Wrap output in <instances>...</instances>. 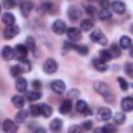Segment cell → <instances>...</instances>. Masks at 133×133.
Segmentation results:
<instances>
[{
	"mask_svg": "<svg viewBox=\"0 0 133 133\" xmlns=\"http://www.w3.org/2000/svg\"><path fill=\"white\" fill-rule=\"evenodd\" d=\"M28 48L27 46L23 45V44H18L16 46V52L19 54V58H23V57H26L27 54H28Z\"/></svg>",
	"mask_w": 133,
	"mask_h": 133,
	"instance_id": "obj_26",
	"label": "cell"
},
{
	"mask_svg": "<svg viewBox=\"0 0 133 133\" xmlns=\"http://www.w3.org/2000/svg\"><path fill=\"white\" fill-rule=\"evenodd\" d=\"M69 96L71 97V98H78V96H79V90L78 89H71L70 91H69Z\"/></svg>",
	"mask_w": 133,
	"mask_h": 133,
	"instance_id": "obj_46",
	"label": "cell"
},
{
	"mask_svg": "<svg viewBox=\"0 0 133 133\" xmlns=\"http://www.w3.org/2000/svg\"><path fill=\"white\" fill-rule=\"evenodd\" d=\"M26 46L32 52L35 50V42H34V38L32 36H27V38H26Z\"/></svg>",
	"mask_w": 133,
	"mask_h": 133,
	"instance_id": "obj_38",
	"label": "cell"
},
{
	"mask_svg": "<svg viewBox=\"0 0 133 133\" xmlns=\"http://www.w3.org/2000/svg\"><path fill=\"white\" fill-rule=\"evenodd\" d=\"M80 27L83 31H89L94 27V22L90 19H84L80 23Z\"/></svg>",
	"mask_w": 133,
	"mask_h": 133,
	"instance_id": "obj_31",
	"label": "cell"
},
{
	"mask_svg": "<svg viewBox=\"0 0 133 133\" xmlns=\"http://www.w3.org/2000/svg\"><path fill=\"white\" fill-rule=\"evenodd\" d=\"M89 37H90V39H91L94 43H96V44H99V45H102V46H106V45L108 44L107 37L105 36V34H104V33L102 32V30H100V29L94 30V31L90 33Z\"/></svg>",
	"mask_w": 133,
	"mask_h": 133,
	"instance_id": "obj_2",
	"label": "cell"
},
{
	"mask_svg": "<svg viewBox=\"0 0 133 133\" xmlns=\"http://www.w3.org/2000/svg\"><path fill=\"white\" fill-rule=\"evenodd\" d=\"M109 50H110V52L112 54V57H118L121 55V48L116 44H112L109 47Z\"/></svg>",
	"mask_w": 133,
	"mask_h": 133,
	"instance_id": "obj_34",
	"label": "cell"
},
{
	"mask_svg": "<svg viewBox=\"0 0 133 133\" xmlns=\"http://www.w3.org/2000/svg\"><path fill=\"white\" fill-rule=\"evenodd\" d=\"M9 72H10V75H11L12 77H18L21 73H23V72H22V70H21V68L19 66V64L11 65V68H10Z\"/></svg>",
	"mask_w": 133,
	"mask_h": 133,
	"instance_id": "obj_37",
	"label": "cell"
},
{
	"mask_svg": "<svg viewBox=\"0 0 133 133\" xmlns=\"http://www.w3.org/2000/svg\"><path fill=\"white\" fill-rule=\"evenodd\" d=\"M115 131H116V127L112 124H106L102 128V132H105V133H110V132H115Z\"/></svg>",
	"mask_w": 133,
	"mask_h": 133,
	"instance_id": "obj_41",
	"label": "cell"
},
{
	"mask_svg": "<svg viewBox=\"0 0 133 133\" xmlns=\"http://www.w3.org/2000/svg\"><path fill=\"white\" fill-rule=\"evenodd\" d=\"M99 56H100L99 58L102 59L105 62H108V61H110L112 59V54H111L109 49H102L99 52Z\"/></svg>",
	"mask_w": 133,
	"mask_h": 133,
	"instance_id": "obj_27",
	"label": "cell"
},
{
	"mask_svg": "<svg viewBox=\"0 0 133 133\" xmlns=\"http://www.w3.org/2000/svg\"><path fill=\"white\" fill-rule=\"evenodd\" d=\"M121 106H122V109L125 112H131V111H133V97H130V96L129 97H125L122 100Z\"/></svg>",
	"mask_w": 133,
	"mask_h": 133,
	"instance_id": "obj_14",
	"label": "cell"
},
{
	"mask_svg": "<svg viewBox=\"0 0 133 133\" xmlns=\"http://www.w3.org/2000/svg\"><path fill=\"white\" fill-rule=\"evenodd\" d=\"M124 70L130 78H133V62H127L124 66Z\"/></svg>",
	"mask_w": 133,
	"mask_h": 133,
	"instance_id": "obj_39",
	"label": "cell"
},
{
	"mask_svg": "<svg viewBox=\"0 0 133 133\" xmlns=\"http://www.w3.org/2000/svg\"><path fill=\"white\" fill-rule=\"evenodd\" d=\"M52 8V4L50 2H44L39 5V12L42 14H46V12H49Z\"/></svg>",
	"mask_w": 133,
	"mask_h": 133,
	"instance_id": "obj_35",
	"label": "cell"
},
{
	"mask_svg": "<svg viewBox=\"0 0 133 133\" xmlns=\"http://www.w3.org/2000/svg\"><path fill=\"white\" fill-rule=\"evenodd\" d=\"M41 106V115H43L44 117H49L51 116V114L53 113V109L51 106L45 104V103H42L39 104Z\"/></svg>",
	"mask_w": 133,
	"mask_h": 133,
	"instance_id": "obj_25",
	"label": "cell"
},
{
	"mask_svg": "<svg viewBox=\"0 0 133 133\" xmlns=\"http://www.w3.org/2000/svg\"><path fill=\"white\" fill-rule=\"evenodd\" d=\"M87 1H89V2H96V1H98V0H87Z\"/></svg>",
	"mask_w": 133,
	"mask_h": 133,
	"instance_id": "obj_51",
	"label": "cell"
},
{
	"mask_svg": "<svg viewBox=\"0 0 133 133\" xmlns=\"http://www.w3.org/2000/svg\"><path fill=\"white\" fill-rule=\"evenodd\" d=\"M97 116L99 119L101 121H109L111 117H112V111L110 108H107V107H101L99 108L98 112H97Z\"/></svg>",
	"mask_w": 133,
	"mask_h": 133,
	"instance_id": "obj_11",
	"label": "cell"
},
{
	"mask_svg": "<svg viewBox=\"0 0 133 133\" xmlns=\"http://www.w3.org/2000/svg\"><path fill=\"white\" fill-rule=\"evenodd\" d=\"M28 111L27 110H25V109H21L17 114H16V116H15V122L17 123V124H22V123H24L26 119H27V117H28Z\"/></svg>",
	"mask_w": 133,
	"mask_h": 133,
	"instance_id": "obj_23",
	"label": "cell"
},
{
	"mask_svg": "<svg viewBox=\"0 0 133 133\" xmlns=\"http://www.w3.org/2000/svg\"><path fill=\"white\" fill-rule=\"evenodd\" d=\"M130 31H131V32L133 33V24H132V25L130 26Z\"/></svg>",
	"mask_w": 133,
	"mask_h": 133,
	"instance_id": "obj_50",
	"label": "cell"
},
{
	"mask_svg": "<svg viewBox=\"0 0 133 133\" xmlns=\"http://www.w3.org/2000/svg\"><path fill=\"white\" fill-rule=\"evenodd\" d=\"M85 11H86V14L88 15V16H95V14H96V7L95 6H92V5H86L85 6Z\"/></svg>",
	"mask_w": 133,
	"mask_h": 133,
	"instance_id": "obj_42",
	"label": "cell"
},
{
	"mask_svg": "<svg viewBox=\"0 0 133 133\" xmlns=\"http://www.w3.org/2000/svg\"><path fill=\"white\" fill-rule=\"evenodd\" d=\"M132 87H133V84H132Z\"/></svg>",
	"mask_w": 133,
	"mask_h": 133,
	"instance_id": "obj_52",
	"label": "cell"
},
{
	"mask_svg": "<svg viewBox=\"0 0 133 133\" xmlns=\"http://www.w3.org/2000/svg\"><path fill=\"white\" fill-rule=\"evenodd\" d=\"M64 47L66 49L71 48V49L76 50L80 55H87V53H88V48L85 45H76L73 42H65L64 43Z\"/></svg>",
	"mask_w": 133,
	"mask_h": 133,
	"instance_id": "obj_6",
	"label": "cell"
},
{
	"mask_svg": "<svg viewBox=\"0 0 133 133\" xmlns=\"http://www.w3.org/2000/svg\"><path fill=\"white\" fill-rule=\"evenodd\" d=\"M16 4H17L16 0H3V2H2L3 7L6 8V9H11V8H14V7L16 6Z\"/></svg>",
	"mask_w": 133,
	"mask_h": 133,
	"instance_id": "obj_40",
	"label": "cell"
},
{
	"mask_svg": "<svg viewBox=\"0 0 133 133\" xmlns=\"http://www.w3.org/2000/svg\"><path fill=\"white\" fill-rule=\"evenodd\" d=\"M99 4L102 8H106L109 5V0H99Z\"/></svg>",
	"mask_w": 133,
	"mask_h": 133,
	"instance_id": "obj_47",
	"label": "cell"
},
{
	"mask_svg": "<svg viewBox=\"0 0 133 133\" xmlns=\"http://www.w3.org/2000/svg\"><path fill=\"white\" fill-rule=\"evenodd\" d=\"M92 125H94V123H92V121H85L83 124H82V128H83V130H86V131H89V130H91V128H92Z\"/></svg>",
	"mask_w": 133,
	"mask_h": 133,
	"instance_id": "obj_43",
	"label": "cell"
},
{
	"mask_svg": "<svg viewBox=\"0 0 133 133\" xmlns=\"http://www.w3.org/2000/svg\"><path fill=\"white\" fill-rule=\"evenodd\" d=\"M126 121V115L124 112H116L113 115V122L116 125H123Z\"/></svg>",
	"mask_w": 133,
	"mask_h": 133,
	"instance_id": "obj_32",
	"label": "cell"
},
{
	"mask_svg": "<svg viewBox=\"0 0 133 133\" xmlns=\"http://www.w3.org/2000/svg\"><path fill=\"white\" fill-rule=\"evenodd\" d=\"M15 54H16V51L10 46H4L2 48L1 55H2V58L4 60H11V59H14L15 58Z\"/></svg>",
	"mask_w": 133,
	"mask_h": 133,
	"instance_id": "obj_15",
	"label": "cell"
},
{
	"mask_svg": "<svg viewBox=\"0 0 133 133\" xmlns=\"http://www.w3.org/2000/svg\"><path fill=\"white\" fill-rule=\"evenodd\" d=\"M27 80L25 78H22V77H19L16 81V89L20 92H25L26 89H27Z\"/></svg>",
	"mask_w": 133,
	"mask_h": 133,
	"instance_id": "obj_19",
	"label": "cell"
},
{
	"mask_svg": "<svg viewBox=\"0 0 133 133\" xmlns=\"http://www.w3.org/2000/svg\"><path fill=\"white\" fill-rule=\"evenodd\" d=\"M111 8H112V10H113L115 14H117V15H123V14L126 11V4H125L124 2H122V1L116 0V1H113V2L111 3Z\"/></svg>",
	"mask_w": 133,
	"mask_h": 133,
	"instance_id": "obj_16",
	"label": "cell"
},
{
	"mask_svg": "<svg viewBox=\"0 0 133 133\" xmlns=\"http://www.w3.org/2000/svg\"><path fill=\"white\" fill-rule=\"evenodd\" d=\"M42 98V92L39 90H29L26 92V99L28 101H31V102H34V101H37Z\"/></svg>",
	"mask_w": 133,
	"mask_h": 133,
	"instance_id": "obj_21",
	"label": "cell"
},
{
	"mask_svg": "<svg viewBox=\"0 0 133 133\" xmlns=\"http://www.w3.org/2000/svg\"><path fill=\"white\" fill-rule=\"evenodd\" d=\"M35 133H38V132H46V129H44V128H42V127H39V128H36V129H34L33 130Z\"/></svg>",
	"mask_w": 133,
	"mask_h": 133,
	"instance_id": "obj_48",
	"label": "cell"
},
{
	"mask_svg": "<svg viewBox=\"0 0 133 133\" xmlns=\"http://www.w3.org/2000/svg\"><path fill=\"white\" fill-rule=\"evenodd\" d=\"M76 110L79 113H82L84 115H89L91 114V110L88 107V104L84 100H78L76 103Z\"/></svg>",
	"mask_w": 133,
	"mask_h": 133,
	"instance_id": "obj_12",
	"label": "cell"
},
{
	"mask_svg": "<svg viewBox=\"0 0 133 133\" xmlns=\"http://www.w3.org/2000/svg\"><path fill=\"white\" fill-rule=\"evenodd\" d=\"M66 35H68L69 39L72 41L73 43L80 41L81 37H82V33H81L80 29H78L76 27H70V28H68L66 29Z\"/></svg>",
	"mask_w": 133,
	"mask_h": 133,
	"instance_id": "obj_7",
	"label": "cell"
},
{
	"mask_svg": "<svg viewBox=\"0 0 133 133\" xmlns=\"http://www.w3.org/2000/svg\"><path fill=\"white\" fill-rule=\"evenodd\" d=\"M72 100L71 99H65L59 106V112L62 114H66L72 110Z\"/></svg>",
	"mask_w": 133,
	"mask_h": 133,
	"instance_id": "obj_18",
	"label": "cell"
},
{
	"mask_svg": "<svg viewBox=\"0 0 133 133\" xmlns=\"http://www.w3.org/2000/svg\"><path fill=\"white\" fill-rule=\"evenodd\" d=\"M112 17V12L111 10L106 7V8H102L99 12V19L102 20V21H105V20H109L110 18Z\"/></svg>",
	"mask_w": 133,
	"mask_h": 133,
	"instance_id": "obj_30",
	"label": "cell"
},
{
	"mask_svg": "<svg viewBox=\"0 0 133 133\" xmlns=\"http://www.w3.org/2000/svg\"><path fill=\"white\" fill-rule=\"evenodd\" d=\"M29 112L32 116H38L41 115V106L39 104H34L29 107Z\"/></svg>",
	"mask_w": 133,
	"mask_h": 133,
	"instance_id": "obj_33",
	"label": "cell"
},
{
	"mask_svg": "<svg viewBox=\"0 0 133 133\" xmlns=\"http://www.w3.org/2000/svg\"><path fill=\"white\" fill-rule=\"evenodd\" d=\"M62 121L60 118H54L51 123H50V129L53 131V132H58L62 129Z\"/></svg>",
	"mask_w": 133,
	"mask_h": 133,
	"instance_id": "obj_28",
	"label": "cell"
},
{
	"mask_svg": "<svg viewBox=\"0 0 133 133\" xmlns=\"http://www.w3.org/2000/svg\"><path fill=\"white\" fill-rule=\"evenodd\" d=\"M19 32H20L19 26L16 24H12V25H8L5 27V29L3 31V35L6 39H11L15 36H17L19 34Z\"/></svg>",
	"mask_w": 133,
	"mask_h": 133,
	"instance_id": "obj_3",
	"label": "cell"
},
{
	"mask_svg": "<svg viewBox=\"0 0 133 133\" xmlns=\"http://www.w3.org/2000/svg\"><path fill=\"white\" fill-rule=\"evenodd\" d=\"M92 64L95 66V69L97 71H99V72H105V71L108 70L107 63L105 61H103L102 59H100V58H95L92 60Z\"/></svg>",
	"mask_w": 133,
	"mask_h": 133,
	"instance_id": "obj_17",
	"label": "cell"
},
{
	"mask_svg": "<svg viewBox=\"0 0 133 133\" xmlns=\"http://www.w3.org/2000/svg\"><path fill=\"white\" fill-rule=\"evenodd\" d=\"M68 17H69V19H70L71 22L78 21L80 19V17H81V10H80V8H78L75 5H71L68 8Z\"/></svg>",
	"mask_w": 133,
	"mask_h": 133,
	"instance_id": "obj_8",
	"label": "cell"
},
{
	"mask_svg": "<svg viewBox=\"0 0 133 133\" xmlns=\"http://www.w3.org/2000/svg\"><path fill=\"white\" fill-rule=\"evenodd\" d=\"M33 9V3L31 1H23L20 5V11L24 18H27Z\"/></svg>",
	"mask_w": 133,
	"mask_h": 133,
	"instance_id": "obj_13",
	"label": "cell"
},
{
	"mask_svg": "<svg viewBox=\"0 0 133 133\" xmlns=\"http://www.w3.org/2000/svg\"><path fill=\"white\" fill-rule=\"evenodd\" d=\"M57 69H58V63L53 58L46 59L44 64H43V70L47 74H53L57 71Z\"/></svg>",
	"mask_w": 133,
	"mask_h": 133,
	"instance_id": "obj_4",
	"label": "cell"
},
{
	"mask_svg": "<svg viewBox=\"0 0 133 133\" xmlns=\"http://www.w3.org/2000/svg\"><path fill=\"white\" fill-rule=\"evenodd\" d=\"M15 21H16L15 16H14L11 12L6 11V12H4V14L2 15V23H3V24H5L6 26L15 24Z\"/></svg>",
	"mask_w": 133,
	"mask_h": 133,
	"instance_id": "obj_24",
	"label": "cell"
},
{
	"mask_svg": "<svg viewBox=\"0 0 133 133\" xmlns=\"http://www.w3.org/2000/svg\"><path fill=\"white\" fill-rule=\"evenodd\" d=\"M83 130L82 127H79V126H72L70 129H69V132L70 133H75V132H81Z\"/></svg>",
	"mask_w": 133,
	"mask_h": 133,
	"instance_id": "obj_45",
	"label": "cell"
},
{
	"mask_svg": "<svg viewBox=\"0 0 133 133\" xmlns=\"http://www.w3.org/2000/svg\"><path fill=\"white\" fill-rule=\"evenodd\" d=\"M129 54H130V56L133 58V45L130 47V51H129Z\"/></svg>",
	"mask_w": 133,
	"mask_h": 133,
	"instance_id": "obj_49",
	"label": "cell"
},
{
	"mask_svg": "<svg viewBox=\"0 0 133 133\" xmlns=\"http://www.w3.org/2000/svg\"><path fill=\"white\" fill-rule=\"evenodd\" d=\"M51 88L54 92H56L58 95H62L65 91V84L62 80L56 79V80H53L51 82Z\"/></svg>",
	"mask_w": 133,
	"mask_h": 133,
	"instance_id": "obj_9",
	"label": "cell"
},
{
	"mask_svg": "<svg viewBox=\"0 0 133 133\" xmlns=\"http://www.w3.org/2000/svg\"><path fill=\"white\" fill-rule=\"evenodd\" d=\"M94 88L99 95H101L105 99L106 102H109V103L113 102L114 96H113L112 89L110 88V86L107 83H105L104 81H99L98 80L94 83Z\"/></svg>",
	"mask_w": 133,
	"mask_h": 133,
	"instance_id": "obj_1",
	"label": "cell"
},
{
	"mask_svg": "<svg viewBox=\"0 0 133 133\" xmlns=\"http://www.w3.org/2000/svg\"><path fill=\"white\" fill-rule=\"evenodd\" d=\"M132 46V41L128 35H123L119 38V47L122 49H129Z\"/></svg>",
	"mask_w": 133,
	"mask_h": 133,
	"instance_id": "obj_29",
	"label": "cell"
},
{
	"mask_svg": "<svg viewBox=\"0 0 133 133\" xmlns=\"http://www.w3.org/2000/svg\"><path fill=\"white\" fill-rule=\"evenodd\" d=\"M32 87H33V89H36V90H39L41 89V87H42V83H41V81L39 80H33L32 81Z\"/></svg>",
	"mask_w": 133,
	"mask_h": 133,
	"instance_id": "obj_44",
	"label": "cell"
},
{
	"mask_svg": "<svg viewBox=\"0 0 133 133\" xmlns=\"http://www.w3.org/2000/svg\"><path fill=\"white\" fill-rule=\"evenodd\" d=\"M19 66L21 68L22 72L23 73H28L30 70H31V63L28 59H26L25 57L23 58H19Z\"/></svg>",
	"mask_w": 133,
	"mask_h": 133,
	"instance_id": "obj_20",
	"label": "cell"
},
{
	"mask_svg": "<svg viewBox=\"0 0 133 133\" xmlns=\"http://www.w3.org/2000/svg\"><path fill=\"white\" fill-rule=\"evenodd\" d=\"M11 103L14 104L15 107H17L19 109H22L24 107V104H25V98L20 96V95H16L11 98Z\"/></svg>",
	"mask_w": 133,
	"mask_h": 133,
	"instance_id": "obj_22",
	"label": "cell"
},
{
	"mask_svg": "<svg viewBox=\"0 0 133 133\" xmlns=\"http://www.w3.org/2000/svg\"><path fill=\"white\" fill-rule=\"evenodd\" d=\"M2 129L5 133H15L18 131V125H17V123L11 121L10 118H6L3 122Z\"/></svg>",
	"mask_w": 133,
	"mask_h": 133,
	"instance_id": "obj_10",
	"label": "cell"
},
{
	"mask_svg": "<svg viewBox=\"0 0 133 133\" xmlns=\"http://www.w3.org/2000/svg\"><path fill=\"white\" fill-rule=\"evenodd\" d=\"M51 29H52V31H53L55 34L60 35V34H63V33L66 31V26H65V23H64L62 20L57 19V20H55V21L52 23Z\"/></svg>",
	"mask_w": 133,
	"mask_h": 133,
	"instance_id": "obj_5",
	"label": "cell"
},
{
	"mask_svg": "<svg viewBox=\"0 0 133 133\" xmlns=\"http://www.w3.org/2000/svg\"><path fill=\"white\" fill-rule=\"evenodd\" d=\"M117 82H118L119 87H121L122 90H124V91H127V90H128V88H129V83L127 82V80H126L125 78L118 77V78H117Z\"/></svg>",
	"mask_w": 133,
	"mask_h": 133,
	"instance_id": "obj_36",
	"label": "cell"
}]
</instances>
